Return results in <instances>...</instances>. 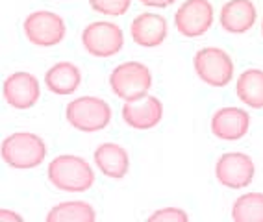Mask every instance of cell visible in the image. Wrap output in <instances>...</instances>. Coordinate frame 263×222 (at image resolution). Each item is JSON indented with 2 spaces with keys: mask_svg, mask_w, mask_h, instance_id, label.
Segmentation results:
<instances>
[{
  "mask_svg": "<svg viewBox=\"0 0 263 222\" xmlns=\"http://www.w3.org/2000/svg\"><path fill=\"white\" fill-rule=\"evenodd\" d=\"M48 181L65 193H84L95 184V172L84 157L61 154L48 163Z\"/></svg>",
  "mask_w": 263,
  "mask_h": 222,
  "instance_id": "cell-1",
  "label": "cell"
},
{
  "mask_svg": "<svg viewBox=\"0 0 263 222\" xmlns=\"http://www.w3.org/2000/svg\"><path fill=\"white\" fill-rule=\"evenodd\" d=\"M47 145L32 132H15L2 141V159L8 167L19 170L35 169L47 157Z\"/></svg>",
  "mask_w": 263,
  "mask_h": 222,
  "instance_id": "cell-2",
  "label": "cell"
},
{
  "mask_svg": "<svg viewBox=\"0 0 263 222\" xmlns=\"http://www.w3.org/2000/svg\"><path fill=\"white\" fill-rule=\"evenodd\" d=\"M67 123L84 133L100 132L111 120V108L99 96H80L67 104Z\"/></svg>",
  "mask_w": 263,
  "mask_h": 222,
  "instance_id": "cell-3",
  "label": "cell"
},
{
  "mask_svg": "<svg viewBox=\"0 0 263 222\" xmlns=\"http://www.w3.org/2000/svg\"><path fill=\"white\" fill-rule=\"evenodd\" d=\"M109 87L119 98L137 100L148 95L152 87V72L139 62H124L109 74Z\"/></svg>",
  "mask_w": 263,
  "mask_h": 222,
  "instance_id": "cell-4",
  "label": "cell"
},
{
  "mask_svg": "<svg viewBox=\"0 0 263 222\" xmlns=\"http://www.w3.org/2000/svg\"><path fill=\"white\" fill-rule=\"evenodd\" d=\"M193 67L198 78L215 89H221L230 84L235 71L230 54L217 47L200 48L193 57Z\"/></svg>",
  "mask_w": 263,
  "mask_h": 222,
  "instance_id": "cell-5",
  "label": "cell"
},
{
  "mask_svg": "<svg viewBox=\"0 0 263 222\" xmlns=\"http://www.w3.org/2000/svg\"><path fill=\"white\" fill-rule=\"evenodd\" d=\"M24 35L32 43L33 47L39 48H50L60 45L65 39L67 26L65 21L60 15L48 10L32 11L24 19L23 24Z\"/></svg>",
  "mask_w": 263,
  "mask_h": 222,
  "instance_id": "cell-6",
  "label": "cell"
},
{
  "mask_svg": "<svg viewBox=\"0 0 263 222\" xmlns=\"http://www.w3.org/2000/svg\"><path fill=\"white\" fill-rule=\"evenodd\" d=\"M82 45L85 52L93 57L106 59L122 50L124 45V33L121 26L109 21H97L87 24L82 32Z\"/></svg>",
  "mask_w": 263,
  "mask_h": 222,
  "instance_id": "cell-7",
  "label": "cell"
},
{
  "mask_svg": "<svg viewBox=\"0 0 263 222\" xmlns=\"http://www.w3.org/2000/svg\"><path fill=\"white\" fill-rule=\"evenodd\" d=\"M215 13L210 0H187L174 13V26L183 37H200L212 28Z\"/></svg>",
  "mask_w": 263,
  "mask_h": 222,
  "instance_id": "cell-8",
  "label": "cell"
},
{
  "mask_svg": "<svg viewBox=\"0 0 263 222\" xmlns=\"http://www.w3.org/2000/svg\"><path fill=\"white\" fill-rule=\"evenodd\" d=\"M254 161L243 152H226L215 163L217 181L228 189H245L254 180Z\"/></svg>",
  "mask_w": 263,
  "mask_h": 222,
  "instance_id": "cell-9",
  "label": "cell"
},
{
  "mask_svg": "<svg viewBox=\"0 0 263 222\" xmlns=\"http://www.w3.org/2000/svg\"><path fill=\"white\" fill-rule=\"evenodd\" d=\"M6 102L15 109H30L41 98L39 80L30 72H13L4 80L2 85Z\"/></svg>",
  "mask_w": 263,
  "mask_h": 222,
  "instance_id": "cell-10",
  "label": "cell"
},
{
  "mask_svg": "<svg viewBox=\"0 0 263 222\" xmlns=\"http://www.w3.org/2000/svg\"><path fill=\"white\" fill-rule=\"evenodd\" d=\"M122 120L134 130H152L161 123L163 104L158 96L145 95L137 100H126L121 109Z\"/></svg>",
  "mask_w": 263,
  "mask_h": 222,
  "instance_id": "cell-11",
  "label": "cell"
},
{
  "mask_svg": "<svg viewBox=\"0 0 263 222\" xmlns=\"http://www.w3.org/2000/svg\"><path fill=\"white\" fill-rule=\"evenodd\" d=\"M250 128V115L241 108L226 106L217 109L212 117V133L222 141H237Z\"/></svg>",
  "mask_w": 263,
  "mask_h": 222,
  "instance_id": "cell-12",
  "label": "cell"
},
{
  "mask_svg": "<svg viewBox=\"0 0 263 222\" xmlns=\"http://www.w3.org/2000/svg\"><path fill=\"white\" fill-rule=\"evenodd\" d=\"M167 32H169L167 19L163 15L151 13V11L137 15L130 24L132 39H134L136 45H139L143 48L160 47L161 43L167 39Z\"/></svg>",
  "mask_w": 263,
  "mask_h": 222,
  "instance_id": "cell-13",
  "label": "cell"
},
{
  "mask_svg": "<svg viewBox=\"0 0 263 222\" xmlns=\"http://www.w3.org/2000/svg\"><path fill=\"white\" fill-rule=\"evenodd\" d=\"M258 11L252 0H228L221 8L219 23L228 33H245L256 24Z\"/></svg>",
  "mask_w": 263,
  "mask_h": 222,
  "instance_id": "cell-14",
  "label": "cell"
},
{
  "mask_svg": "<svg viewBox=\"0 0 263 222\" xmlns=\"http://www.w3.org/2000/svg\"><path fill=\"white\" fill-rule=\"evenodd\" d=\"M95 165L106 178L122 180L130 170V156L124 147L117 143H102L93 154Z\"/></svg>",
  "mask_w": 263,
  "mask_h": 222,
  "instance_id": "cell-15",
  "label": "cell"
},
{
  "mask_svg": "<svg viewBox=\"0 0 263 222\" xmlns=\"http://www.w3.org/2000/svg\"><path fill=\"white\" fill-rule=\"evenodd\" d=\"M82 84L80 69L71 62H60L52 65L45 74V85L54 95L67 96L72 95Z\"/></svg>",
  "mask_w": 263,
  "mask_h": 222,
  "instance_id": "cell-16",
  "label": "cell"
},
{
  "mask_svg": "<svg viewBox=\"0 0 263 222\" xmlns=\"http://www.w3.org/2000/svg\"><path fill=\"white\" fill-rule=\"evenodd\" d=\"M235 93L243 104L252 109H263V71L247 69L239 74L235 84Z\"/></svg>",
  "mask_w": 263,
  "mask_h": 222,
  "instance_id": "cell-17",
  "label": "cell"
},
{
  "mask_svg": "<svg viewBox=\"0 0 263 222\" xmlns=\"http://www.w3.org/2000/svg\"><path fill=\"white\" fill-rule=\"evenodd\" d=\"M97 213L89 202L69 200L61 202L47 213V222H95Z\"/></svg>",
  "mask_w": 263,
  "mask_h": 222,
  "instance_id": "cell-18",
  "label": "cell"
},
{
  "mask_svg": "<svg viewBox=\"0 0 263 222\" xmlns=\"http://www.w3.org/2000/svg\"><path fill=\"white\" fill-rule=\"evenodd\" d=\"M235 222H263V193H245L232 206Z\"/></svg>",
  "mask_w": 263,
  "mask_h": 222,
  "instance_id": "cell-19",
  "label": "cell"
},
{
  "mask_svg": "<svg viewBox=\"0 0 263 222\" xmlns=\"http://www.w3.org/2000/svg\"><path fill=\"white\" fill-rule=\"evenodd\" d=\"M89 6L100 15L122 17L132 8V0H89Z\"/></svg>",
  "mask_w": 263,
  "mask_h": 222,
  "instance_id": "cell-20",
  "label": "cell"
},
{
  "mask_svg": "<svg viewBox=\"0 0 263 222\" xmlns=\"http://www.w3.org/2000/svg\"><path fill=\"white\" fill-rule=\"evenodd\" d=\"M189 215L180 208H163L160 211L152 213L148 222H187Z\"/></svg>",
  "mask_w": 263,
  "mask_h": 222,
  "instance_id": "cell-21",
  "label": "cell"
},
{
  "mask_svg": "<svg viewBox=\"0 0 263 222\" xmlns=\"http://www.w3.org/2000/svg\"><path fill=\"white\" fill-rule=\"evenodd\" d=\"M174 2L176 0H141V4L148 6V8H169Z\"/></svg>",
  "mask_w": 263,
  "mask_h": 222,
  "instance_id": "cell-22",
  "label": "cell"
},
{
  "mask_svg": "<svg viewBox=\"0 0 263 222\" xmlns=\"http://www.w3.org/2000/svg\"><path fill=\"white\" fill-rule=\"evenodd\" d=\"M0 218H2V222H6L8 218H10V220H15V222L23 220V217H21V215H15V213L8 211V209H2V211H0Z\"/></svg>",
  "mask_w": 263,
  "mask_h": 222,
  "instance_id": "cell-23",
  "label": "cell"
},
{
  "mask_svg": "<svg viewBox=\"0 0 263 222\" xmlns=\"http://www.w3.org/2000/svg\"><path fill=\"white\" fill-rule=\"evenodd\" d=\"M261 35H263V21H261Z\"/></svg>",
  "mask_w": 263,
  "mask_h": 222,
  "instance_id": "cell-24",
  "label": "cell"
}]
</instances>
